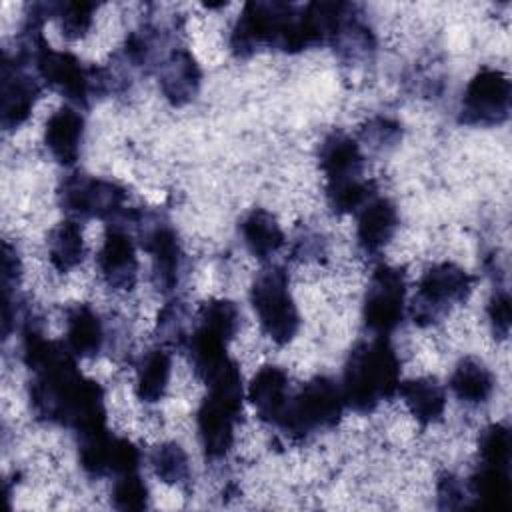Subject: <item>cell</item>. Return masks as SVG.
Segmentation results:
<instances>
[{
    "mask_svg": "<svg viewBox=\"0 0 512 512\" xmlns=\"http://www.w3.org/2000/svg\"><path fill=\"white\" fill-rule=\"evenodd\" d=\"M160 88L174 106H182L196 96L200 88V68L188 50L176 48L164 60L160 66Z\"/></svg>",
    "mask_w": 512,
    "mask_h": 512,
    "instance_id": "obj_16",
    "label": "cell"
},
{
    "mask_svg": "<svg viewBox=\"0 0 512 512\" xmlns=\"http://www.w3.org/2000/svg\"><path fill=\"white\" fill-rule=\"evenodd\" d=\"M398 392L412 416L422 424L440 420L446 410V394L436 378L420 376L400 382Z\"/></svg>",
    "mask_w": 512,
    "mask_h": 512,
    "instance_id": "obj_19",
    "label": "cell"
},
{
    "mask_svg": "<svg viewBox=\"0 0 512 512\" xmlns=\"http://www.w3.org/2000/svg\"><path fill=\"white\" fill-rule=\"evenodd\" d=\"M62 206L82 218H116L122 216L126 192L120 184L74 174L60 188Z\"/></svg>",
    "mask_w": 512,
    "mask_h": 512,
    "instance_id": "obj_8",
    "label": "cell"
},
{
    "mask_svg": "<svg viewBox=\"0 0 512 512\" xmlns=\"http://www.w3.org/2000/svg\"><path fill=\"white\" fill-rule=\"evenodd\" d=\"M252 308L260 328L276 344H288L300 326L296 302L288 288V276L282 268L270 266L260 272L250 290Z\"/></svg>",
    "mask_w": 512,
    "mask_h": 512,
    "instance_id": "obj_4",
    "label": "cell"
},
{
    "mask_svg": "<svg viewBox=\"0 0 512 512\" xmlns=\"http://www.w3.org/2000/svg\"><path fill=\"white\" fill-rule=\"evenodd\" d=\"M298 8L286 2H248L244 4L230 36L236 54L248 56L268 44L290 52L298 22Z\"/></svg>",
    "mask_w": 512,
    "mask_h": 512,
    "instance_id": "obj_2",
    "label": "cell"
},
{
    "mask_svg": "<svg viewBox=\"0 0 512 512\" xmlns=\"http://www.w3.org/2000/svg\"><path fill=\"white\" fill-rule=\"evenodd\" d=\"M240 232L246 248L256 258H268L276 254L284 244V232L276 218L264 208H254L240 224Z\"/></svg>",
    "mask_w": 512,
    "mask_h": 512,
    "instance_id": "obj_21",
    "label": "cell"
},
{
    "mask_svg": "<svg viewBox=\"0 0 512 512\" xmlns=\"http://www.w3.org/2000/svg\"><path fill=\"white\" fill-rule=\"evenodd\" d=\"M450 388L458 400L466 404H482L492 396L494 376L478 358H462L452 376Z\"/></svg>",
    "mask_w": 512,
    "mask_h": 512,
    "instance_id": "obj_20",
    "label": "cell"
},
{
    "mask_svg": "<svg viewBox=\"0 0 512 512\" xmlns=\"http://www.w3.org/2000/svg\"><path fill=\"white\" fill-rule=\"evenodd\" d=\"M510 296L506 292H496L488 304V320L492 326V332L498 338H506L510 332Z\"/></svg>",
    "mask_w": 512,
    "mask_h": 512,
    "instance_id": "obj_31",
    "label": "cell"
},
{
    "mask_svg": "<svg viewBox=\"0 0 512 512\" xmlns=\"http://www.w3.org/2000/svg\"><path fill=\"white\" fill-rule=\"evenodd\" d=\"M242 412V398L210 392L198 408V436L208 458H224L234 444V428Z\"/></svg>",
    "mask_w": 512,
    "mask_h": 512,
    "instance_id": "obj_9",
    "label": "cell"
},
{
    "mask_svg": "<svg viewBox=\"0 0 512 512\" xmlns=\"http://www.w3.org/2000/svg\"><path fill=\"white\" fill-rule=\"evenodd\" d=\"M290 398L288 376L278 366H262L248 384V400L260 420L278 424Z\"/></svg>",
    "mask_w": 512,
    "mask_h": 512,
    "instance_id": "obj_12",
    "label": "cell"
},
{
    "mask_svg": "<svg viewBox=\"0 0 512 512\" xmlns=\"http://www.w3.org/2000/svg\"><path fill=\"white\" fill-rule=\"evenodd\" d=\"M64 344L76 358H90L102 350L104 328L102 320L92 308L78 304L68 310Z\"/></svg>",
    "mask_w": 512,
    "mask_h": 512,
    "instance_id": "obj_18",
    "label": "cell"
},
{
    "mask_svg": "<svg viewBox=\"0 0 512 512\" xmlns=\"http://www.w3.org/2000/svg\"><path fill=\"white\" fill-rule=\"evenodd\" d=\"M84 134V118L72 106H62L50 114L44 128V144L52 158L64 166L76 162Z\"/></svg>",
    "mask_w": 512,
    "mask_h": 512,
    "instance_id": "obj_13",
    "label": "cell"
},
{
    "mask_svg": "<svg viewBox=\"0 0 512 512\" xmlns=\"http://www.w3.org/2000/svg\"><path fill=\"white\" fill-rule=\"evenodd\" d=\"M326 196L338 214H348V212H358L374 194L370 192V184L358 176L342 182H332L326 184Z\"/></svg>",
    "mask_w": 512,
    "mask_h": 512,
    "instance_id": "obj_27",
    "label": "cell"
},
{
    "mask_svg": "<svg viewBox=\"0 0 512 512\" xmlns=\"http://www.w3.org/2000/svg\"><path fill=\"white\" fill-rule=\"evenodd\" d=\"M170 374V354L162 348L150 350L136 370V396L146 404L158 402L168 388Z\"/></svg>",
    "mask_w": 512,
    "mask_h": 512,
    "instance_id": "obj_22",
    "label": "cell"
},
{
    "mask_svg": "<svg viewBox=\"0 0 512 512\" xmlns=\"http://www.w3.org/2000/svg\"><path fill=\"white\" fill-rule=\"evenodd\" d=\"M142 244L152 258V270L158 288L172 290L178 284V270L182 258L174 230L168 224H156L146 230Z\"/></svg>",
    "mask_w": 512,
    "mask_h": 512,
    "instance_id": "obj_15",
    "label": "cell"
},
{
    "mask_svg": "<svg viewBox=\"0 0 512 512\" xmlns=\"http://www.w3.org/2000/svg\"><path fill=\"white\" fill-rule=\"evenodd\" d=\"M152 468L166 484H180L190 476L188 454L176 442H164L152 452Z\"/></svg>",
    "mask_w": 512,
    "mask_h": 512,
    "instance_id": "obj_26",
    "label": "cell"
},
{
    "mask_svg": "<svg viewBox=\"0 0 512 512\" xmlns=\"http://www.w3.org/2000/svg\"><path fill=\"white\" fill-rule=\"evenodd\" d=\"M84 252V236L74 220H64L50 232L48 256L58 272H68L76 268L82 262Z\"/></svg>",
    "mask_w": 512,
    "mask_h": 512,
    "instance_id": "obj_23",
    "label": "cell"
},
{
    "mask_svg": "<svg viewBox=\"0 0 512 512\" xmlns=\"http://www.w3.org/2000/svg\"><path fill=\"white\" fill-rule=\"evenodd\" d=\"M480 458L486 466H510V432L504 424L488 426L480 436Z\"/></svg>",
    "mask_w": 512,
    "mask_h": 512,
    "instance_id": "obj_29",
    "label": "cell"
},
{
    "mask_svg": "<svg viewBox=\"0 0 512 512\" xmlns=\"http://www.w3.org/2000/svg\"><path fill=\"white\" fill-rule=\"evenodd\" d=\"M398 226L396 206L388 198L372 196L360 210L356 222V238L362 250L378 252L384 248Z\"/></svg>",
    "mask_w": 512,
    "mask_h": 512,
    "instance_id": "obj_14",
    "label": "cell"
},
{
    "mask_svg": "<svg viewBox=\"0 0 512 512\" xmlns=\"http://www.w3.org/2000/svg\"><path fill=\"white\" fill-rule=\"evenodd\" d=\"M94 10H96L94 2H60V4H52V16L58 18L62 34L66 38H70V40H78V38H82L90 30L92 18H94Z\"/></svg>",
    "mask_w": 512,
    "mask_h": 512,
    "instance_id": "obj_28",
    "label": "cell"
},
{
    "mask_svg": "<svg viewBox=\"0 0 512 512\" xmlns=\"http://www.w3.org/2000/svg\"><path fill=\"white\" fill-rule=\"evenodd\" d=\"M340 388L346 406L356 412H370L398 392L400 362L384 336L362 342L350 352Z\"/></svg>",
    "mask_w": 512,
    "mask_h": 512,
    "instance_id": "obj_1",
    "label": "cell"
},
{
    "mask_svg": "<svg viewBox=\"0 0 512 512\" xmlns=\"http://www.w3.org/2000/svg\"><path fill=\"white\" fill-rule=\"evenodd\" d=\"M198 328L210 332L212 336L230 342L240 324V312L230 300H210L202 306Z\"/></svg>",
    "mask_w": 512,
    "mask_h": 512,
    "instance_id": "obj_25",
    "label": "cell"
},
{
    "mask_svg": "<svg viewBox=\"0 0 512 512\" xmlns=\"http://www.w3.org/2000/svg\"><path fill=\"white\" fill-rule=\"evenodd\" d=\"M472 290L470 274L454 262L432 264L418 282V294L412 304V316L418 324H432L448 306L466 300Z\"/></svg>",
    "mask_w": 512,
    "mask_h": 512,
    "instance_id": "obj_5",
    "label": "cell"
},
{
    "mask_svg": "<svg viewBox=\"0 0 512 512\" xmlns=\"http://www.w3.org/2000/svg\"><path fill=\"white\" fill-rule=\"evenodd\" d=\"M464 488L462 484L452 478V476H446L440 480L438 484V498L442 502V506L446 508H456V506H462L464 504Z\"/></svg>",
    "mask_w": 512,
    "mask_h": 512,
    "instance_id": "obj_32",
    "label": "cell"
},
{
    "mask_svg": "<svg viewBox=\"0 0 512 512\" xmlns=\"http://www.w3.org/2000/svg\"><path fill=\"white\" fill-rule=\"evenodd\" d=\"M20 58L2 62V96H0V122L6 130L24 124L40 94V84L26 70Z\"/></svg>",
    "mask_w": 512,
    "mask_h": 512,
    "instance_id": "obj_10",
    "label": "cell"
},
{
    "mask_svg": "<svg viewBox=\"0 0 512 512\" xmlns=\"http://www.w3.org/2000/svg\"><path fill=\"white\" fill-rule=\"evenodd\" d=\"M320 168L326 184L362 176V152L354 138L334 132L320 144Z\"/></svg>",
    "mask_w": 512,
    "mask_h": 512,
    "instance_id": "obj_17",
    "label": "cell"
},
{
    "mask_svg": "<svg viewBox=\"0 0 512 512\" xmlns=\"http://www.w3.org/2000/svg\"><path fill=\"white\" fill-rule=\"evenodd\" d=\"M98 270L114 290H130L138 276V256L132 236L122 226L108 228L100 252Z\"/></svg>",
    "mask_w": 512,
    "mask_h": 512,
    "instance_id": "obj_11",
    "label": "cell"
},
{
    "mask_svg": "<svg viewBox=\"0 0 512 512\" xmlns=\"http://www.w3.org/2000/svg\"><path fill=\"white\" fill-rule=\"evenodd\" d=\"M112 500L120 510H144L148 506V486L138 472L122 474L114 484Z\"/></svg>",
    "mask_w": 512,
    "mask_h": 512,
    "instance_id": "obj_30",
    "label": "cell"
},
{
    "mask_svg": "<svg viewBox=\"0 0 512 512\" xmlns=\"http://www.w3.org/2000/svg\"><path fill=\"white\" fill-rule=\"evenodd\" d=\"M406 282L398 268L380 264L368 282L362 318L376 336H388L404 318Z\"/></svg>",
    "mask_w": 512,
    "mask_h": 512,
    "instance_id": "obj_6",
    "label": "cell"
},
{
    "mask_svg": "<svg viewBox=\"0 0 512 512\" xmlns=\"http://www.w3.org/2000/svg\"><path fill=\"white\" fill-rule=\"evenodd\" d=\"M510 80L502 70L484 68L466 86L460 118L474 126H494L508 118Z\"/></svg>",
    "mask_w": 512,
    "mask_h": 512,
    "instance_id": "obj_7",
    "label": "cell"
},
{
    "mask_svg": "<svg viewBox=\"0 0 512 512\" xmlns=\"http://www.w3.org/2000/svg\"><path fill=\"white\" fill-rule=\"evenodd\" d=\"M344 406L342 388L334 380L318 376L306 382L296 394H290L278 426L292 438H304L316 430L336 426Z\"/></svg>",
    "mask_w": 512,
    "mask_h": 512,
    "instance_id": "obj_3",
    "label": "cell"
},
{
    "mask_svg": "<svg viewBox=\"0 0 512 512\" xmlns=\"http://www.w3.org/2000/svg\"><path fill=\"white\" fill-rule=\"evenodd\" d=\"M468 488L480 504L500 508L506 504V500L510 496L508 468H496V466L482 464V468L470 478Z\"/></svg>",
    "mask_w": 512,
    "mask_h": 512,
    "instance_id": "obj_24",
    "label": "cell"
}]
</instances>
